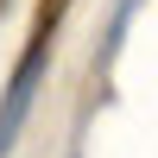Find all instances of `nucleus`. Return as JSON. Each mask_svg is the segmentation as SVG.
<instances>
[{"mask_svg":"<svg viewBox=\"0 0 158 158\" xmlns=\"http://www.w3.org/2000/svg\"><path fill=\"white\" fill-rule=\"evenodd\" d=\"M139 13V0H120V6H114V44H120V32H127V19H133Z\"/></svg>","mask_w":158,"mask_h":158,"instance_id":"f03ea898","label":"nucleus"},{"mask_svg":"<svg viewBox=\"0 0 158 158\" xmlns=\"http://www.w3.org/2000/svg\"><path fill=\"white\" fill-rule=\"evenodd\" d=\"M63 6H70V0H51V6L38 13L32 38H25L19 63H13L6 89H0V158L19 146L25 120H32V101H38V89H44V70H51V44H57V19H63Z\"/></svg>","mask_w":158,"mask_h":158,"instance_id":"f257e3e1","label":"nucleus"}]
</instances>
